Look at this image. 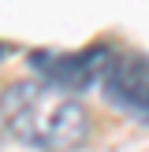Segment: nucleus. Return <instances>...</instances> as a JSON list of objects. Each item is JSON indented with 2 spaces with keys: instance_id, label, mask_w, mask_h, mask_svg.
Masks as SVG:
<instances>
[{
  "instance_id": "nucleus-2",
  "label": "nucleus",
  "mask_w": 149,
  "mask_h": 152,
  "mask_svg": "<svg viewBox=\"0 0 149 152\" xmlns=\"http://www.w3.org/2000/svg\"><path fill=\"white\" fill-rule=\"evenodd\" d=\"M112 45H89V48L78 52H56V48H45L30 56V67L37 71V78L52 89H63V93H82V89L97 86L104 78L112 63Z\"/></svg>"
},
{
  "instance_id": "nucleus-1",
  "label": "nucleus",
  "mask_w": 149,
  "mask_h": 152,
  "mask_svg": "<svg viewBox=\"0 0 149 152\" xmlns=\"http://www.w3.org/2000/svg\"><path fill=\"white\" fill-rule=\"evenodd\" d=\"M0 123L34 152H71L89 137V111L74 93L37 82H15L0 93Z\"/></svg>"
},
{
  "instance_id": "nucleus-3",
  "label": "nucleus",
  "mask_w": 149,
  "mask_h": 152,
  "mask_svg": "<svg viewBox=\"0 0 149 152\" xmlns=\"http://www.w3.org/2000/svg\"><path fill=\"white\" fill-rule=\"evenodd\" d=\"M104 100L127 119L149 123V56L138 48H116L101 78Z\"/></svg>"
},
{
  "instance_id": "nucleus-4",
  "label": "nucleus",
  "mask_w": 149,
  "mask_h": 152,
  "mask_svg": "<svg viewBox=\"0 0 149 152\" xmlns=\"http://www.w3.org/2000/svg\"><path fill=\"white\" fill-rule=\"evenodd\" d=\"M7 56H11V48H7V45H0V63H4Z\"/></svg>"
}]
</instances>
